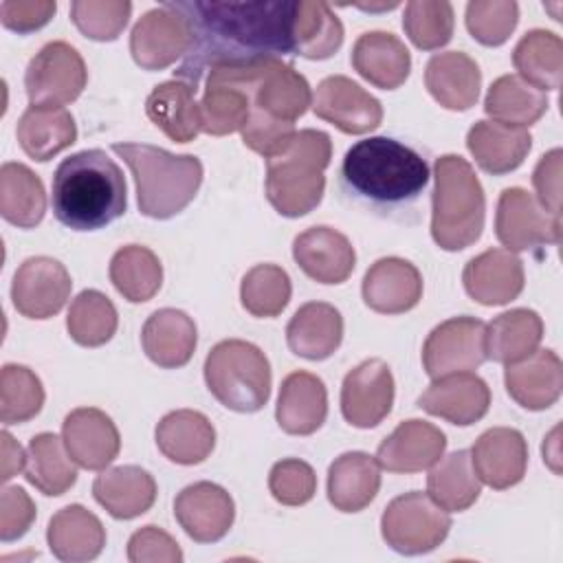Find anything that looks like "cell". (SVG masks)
Listing matches in <instances>:
<instances>
[{"label": "cell", "mask_w": 563, "mask_h": 563, "mask_svg": "<svg viewBox=\"0 0 563 563\" xmlns=\"http://www.w3.org/2000/svg\"><path fill=\"white\" fill-rule=\"evenodd\" d=\"M172 4L191 26V48L174 75L194 90L211 68L282 59L295 53V0H180Z\"/></svg>", "instance_id": "obj_1"}, {"label": "cell", "mask_w": 563, "mask_h": 563, "mask_svg": "<svg viewBox=\"0 0 563 563\" xmlns=\"http://www.w3.org/2000/svg\"><path fill=\"white\" fill-rule=\"evenodd\" d=\"M121 167L103 150H81L53 174V213L75 231H97L125 213Z\"/></svg>", "instance_id": "obj_2"}, {"label": "cell", "mask_w": 563, "mask_h": 563, "mask_svg": "<svg viewBox=\"0 0 563 563\" xmlns=\"http://www.w3.org/2000/svg\"><path fill=\"white\" fill-rule=\"evenodd\" d=\"M112 152L130 167L139 211L147 218H174L200 189L202 163L194 154H172L145 143H114Z\"/></svg>", "instance_id": "obj_3"}, {"label": "cell", "mask_w": 563, "mask_h": 563, "mask_svg": "<svg viewBox=\"0 0 563 563\" xmlns=\"http://www.w3.org/2000/svg\"><path fill=\"white\" fill-rule=\"evenodd\" d=\"M341 174L350 189L376 202L411 200L429 183L427 161L389 136L356 141L343 156Z\"/></svg>", "instance_id": "obj_4"}, {"label": "cell", "mask_w": 563, "mask_h": 563, "mask_svg": "<svg viewBox=\"0 0 563 563\" xmlns=\"http://www.w3.org/2000/svg\"><path fill=\"white\" fill-rule=\"evenodd\" d=\"M332 141L321 130H299L275 156L266 158V198L279 216L299 218L317 209L325 191Z\"/></svg>", "instance_id": "obj_5"}, {"label": "cell", "mask_w": 563, "mask_h": 563, "mask_svg": "<svg viewBox=\"0 0 563 563\" xmlns=\"http://www.w3.org/2000/svg\"><path fill=\"white\" fill-rule=\"evenodd\" d=\"M431 238L444 251H462L475 244L484 229L486 198L468 161L444 154L433 165Z\"/></svg>", "instance_id": "obj_6"}, {"label": "cell", "mask_w": 563, "mask_h": 563, "mask_svg": "<svg viewBox=\"0 0 563 563\" xmlns=\"http://www.w3.org/2000/svg\"><path fill=\"white\" fill-rule=\"evenodd\" d=\"M205 383L213 398L231 411H260L271 398V363L266 354L242 339H227L205 358Z\"/></svg>", "instance_id": "obj_7"}, {"label": "cell", "mask_w": 563, "mask_h": 563, "mask_svg": "<svg viewBox=\"0 0 563 563\" xmlns=\"http://www.w3.org/2000/svg\"><path fill=\"white\" fill-rule=\"evenodd\" d=\"M449 530V512L420 490L394 497L380 517L385 543L407 556L435 550L446 539Z\"/></svg>", "instance_id": "obj_8"}, {"label": "cell", "mask_w": 563, "mask_h": 563, "mask_svg": "<svg viewBox=\"0 0 563 563\" xmlns=\"http://www.w3.org/2000/svg\"><path fill=\"white\" fill-rule=\"evenodd\" d=\"M264 62L211 68L205 75V92L198 103L200 128L211 136L240 132L251 114V95Z\"/></svg>", "instance_id": "obj_9"}, {"label": "cell", "mask_w": 563, "mask_h": 563, "mask_svg": "<svg viewBox=\"0 0 563 563\" xmlns=\"http://www.w3.org/2000/svg\"><path fill=\"white\" fill-rule=\"evenodd\" d=\"M88 70L84 57L68 42L44 44L29 62L24 88L31 106L62 108L73 103L86 88Z\"/></svg>", "instance_id": "obj_10"}, {"label": "cell", "mask_w": 563, "mask_h": 563, "mask_svg": "<svg viewBox=\"0 0 563 563\" xmlns=\"http://www.w3.org/2000/svg\"><path fill=\"white\" fill-rule=\"evenodd\" d=\"M191 48L189 20L165 2L145 11L130 33L132 59L145 70H163Z\"/></svg>", "instance_id": "obj_11"}, {"label": "cell", "mask_w": 563, "mask_h": 563, "mask_svg": "<svg viewBox=\"0 0 563 563\" xmlns=\"http://www.w3.org/2000/svg\"><path fill=\"white\" fill-rule=\"evenodd\" d=\"M486 323L475 317H451L435 325L422 345V365L431 378L477 369L486 361Z\"/></svg>", "instance_id": "obj_12"}, {"label": "cell", "mask_w": 563, "mask_h": 563, "mask_svg": "<svg viewBox=\"0 0 563 563\" xmlns=\"http://www.w3.org/2000/svg\"><path fill=\"white\" fill-rule=\"evenodd\" d=\"M495 235L506 251H530L545 244H559L561 218L550 216L526 189L508 187L497 200Z\"/></svg>", "instance_id": "obj_13"}, {"label": "cell", "mask_w": 563, "mask_h": 563, "mask_svg": "<svg viewBox=\"0 0 563 563\" xmlns=\"http://www.w3.org/2000/svg\"><path fill=\"white\" fill-rule=\"evenodd\" d=\"M70 275L59 260L37 255L24 260L11 282L13 308L29 319L57 314L70 297Z\"/></svg>", "instance_id": "obj_14"}, {"label": "cell", "mask_w": 563, "mask_h": 563, "mask_svg": "<svg viewBox=\"0 0 563 563\" xmlns=\"http://www.w3.org/2000/svg\"><path fill=\"white\" fill-rule=\"evenodd\" d=\"M394 405V376L383 358H367L350 369L341 385V413L358 429L380 424Z\"/></svg>", "instance_id": "obj_15"}, {"label": "cell", "mask_w": 563, "mask_h": 563, "mask_svg": "<svg viewBox=\"0 0 563 563\" xmlns=\"http://www.w3.org/2000/svg\"><path fill=\"white\" fill-rule=\"evenodd\" d=\"M312 110L345 134L372 132L383 121L380 101L345 75L325 77L317 86Z\"/></svg>", "instance_id": "obj_16"}, {"label": "cell", "mask_w": 563, "mask_h": 563, "mask_svg": "<svg viewBox=\"0 0 563 563\" xmlns=\"http://www.w3.org/2000/svg\"><path fill=\"white\" fill-rule=\"evenodd\" d=\"M174 517L187 537L198 543H213L231 530L235 504L222 486L213 482H196L176 495Z\"/></svg>", "instance_id": "obj_17"}, {"label": "cell", "mask_w": 563, "mask_h": 563, "mask_svg": "<svg viewBox=\"0 0 563 563\" xmlns=\"http://www.w3.org/2000/svg\"><path fill=\"white\" fill-rule=\"evenodd\" d=\"M62 440L75 464L86 471L108 468L121 449L117 424L106 411L95 407L73 409L64 418Z\"/></svg>", "instance_id": "obj_18"}, {"label": "cell", "mask_w": 563, "mask_h": 563, "mask_svg": "<svg viewBox=\"0 0 563 563\" xmlns=\"http://www.w3.org/2000/svg\"><path fill=\"white\" fill-rule=\"evenodd\" d=\"M418 407L451 424L468 427L488 413L490 389L477 374L455 372L433 378L418 398Z\"/></svg>", "instance_id": "obj_19"}, {"label": "cell", "mask_w": 563, "mask_h": 563, "mask_svg": "<svg viewBox=\"0 0 563 563\" xmlns=\"http://www.w3.org/2000/svg\"><path fill=\"white\" fill-rule=\"evenodd\" d=\"M468 453L479 482L495 490L519 484L528 468V442L521 431L512 427L484 431Z\"/></svg>", "instance_id": "obj_20"}, {"label": "cell", "mask_w": 563, "mask_h": 563, "mask_svg": "<svg viewBox=\"0 0 563 563\" xmlns=\"http://www.w3.org/2000/svg\"><path fill=\"white\" fill-rule=\"evenodd\" d=\"M312 106V90L306 77L282 59H266L251 95V110L295 123Z\"/></svg>", "instance_id": "obj_21"}, {"label": "cell", "mask_w": 563, "mask_h": 563, "mask_svg": "<svg viewBox=\"0 0 563 563\" xmlns=\"http://www.w3.org/2000/svg\"><path fill=\"white\" fill-rule=\"evenodd\" d=\"M446 449V435L427 420L400 422L376 451V462L389 473H420L431 468Z\"/></svg>", "instance_id": "obj_22"}, {"label": "cell", "mask_w": 563, "mask_h": 563, "mask_svg": "<svg viewBox=\"0 0 563 563\" xmlns=\"http://www.w3.org/2000/svg\"><path fill=\"white\" fill-rule=\"evenodd\" d=\"M297 266L319 284H343L356 264L352 242L332 227H310L292 242Z\"/></svg>", "instance_id": "obj_23"}, {"label": "cell", "mask_w": 563, "mask_h": 563, "mask_svg": "<svg viewBox=\"0 0 563 563\" xmlns=\"http://www.w3.org/2000/svg\"><path fill=\"white\" fill-rule=\"evenodd\" d=\"M464 290L482 306H504L523 290V262L506 249H488L464 266Z\"/></svg>", "instance_id": "obj_24"}, {"label": "cell", "mask_w": 563, "mask_h": 563, "mask_svg": "<svg viewBox=\"0 0 563 563\" xmlns=\"http://www.w3.org/2000/svg\"><path fill=\"white\" fill-rule=\"evenodd\" d=\"M361 292L374 312L400 314L422 299V275L402 257H383L367 268Z\"/></svg>", "instance_id": "obj_25"}, {"label": "cell", "mask_w": 563, "mask_h": 563, "mask_svg": "<svg viewBox=\"0 0 563 563\" xmlns=\"http://www.w3.org/2000/svg\"><path fill=\"white\" fill-rule=\"evenodd\" d=\"M508 396L528 411L552 407L563 389V363L554 350H537L528 358L506 365Z\"/></svg>", "instance_id": "obj_26"}, {"label": "cell", "mask_w": 563, "mask_h": 563, "mask_svg": "<svg viewBox=\"0 0 563 563\" xmlns=\"http://www.w3.org/2000/svg\"><path fill=\"white\" fill-rule=\"evenodd\" d=\"M328 416V391L323 380L310 372H292L282 380L275 418L290 435L314 433Z\"/></svg>", "instance_id": "obj_27"}, {"label": "cell", "mask_w": 563, "mask_h": 563, "mask_svg": "<svg viewBox=\"0 0 563 563\" xmlns=\"http://www.w3.org/2000/svg\"><path fill=\"white\" fill-rule=\"evenodd\" d=\"M198 343L194 319L176 308H161L147 317L141 330L143 352L165 369L183 367L191 361Z\"/></svg>", "instance_id": "obj_28"}, {"label": "cell", "mask_w": 563, "mask_h": 563, "mask_svg": "<svg viewBox=\"0 0 563 563\" xmlns=\"http://www.w3.org/2000/svg\"><path fill=\"white\" fill-rule=\"evenodd\" d=\"M352 66L372 86L394 90L409 77L411 55L394 33L367 31L352 46Z\"/></svg>", "instance_id": "obj_29"}, {"label": "cell", "mask_w": 563, "mask_h": 563, "mask_svg": "<svg viewBox=\"0 0 563 563\" xmlns=\"http://www.w3.org/2000/svg\"><path fill=\"white\" fill-rule=\"evenodd\" d=\"M424 86L442 108L468 110L477 103L482 70L477 62L462 51L438 53L427 62Z\"/></svg>", "instance_id": "obj_30"}, {"label": "cell", "mask_w": 563, "mask_h": 563, "mask_svg": "<svg viewBox=\"0 0 563 563\" xmlns=\"http://www.w3.org/2000/svg\"><path fill=\"white\" fill-rule=\"evenodd\" d=\"M46 541L59 561L84 563L101 554L106 545V528L88 508L70 504L51 517Z\"/></svg>", "instance_id": "obj_31"}, {"label": "cell", "mask_w": 563, "mask_h": 563, "mask_svg": "<svg viewBox=\"0 0 563 563\" xmlns=\"http://www.w3.org/2000/svg\"><path fill=\"white\" fill-rule=\"evenodd\" d=\"M158 451L176 464L191 466L205 462L216 446V429L211 420L194 409H176L156 424Z\"/></svg>", "instance_id": "obj_32"}, {"label": "cell", "mask_w": 563, "mask_h": 563, "mask_svg": "<svg viewBox=\"0 0 563 563\" xmlns=\"http://www.w3.org/2000/svg\"><path fill=\"white\" fill-rule=\"evenodd\" d=\"M343 339V317L325 301L303 303L286 325V341L292 354L308 361H323L336 352Z\"/></svg>", "instance_id": "obj_33"}, {"label": "cell", "mask_w": 563, "mask_h": 563, "mask_svg": "<svg viewBox=\"0 0 563 563\" xmlns=\"http://www.w3.org/2000/svg\"><path fill=\"white\" fill-rule=\"evenodd\" d=\"M92 495L114 519H134L154 506L156 482L141 466H114L97 475Z\"/></svg>", "instance_id": "obj_34"}, {"label": "cell", "mask_w": 563, "mask_h": 563, "mask_svg": "<svg viewBox=\"0 0 563 563\" xmlns=\"http://www.w3.org/2000/svg\"><path fill=\"white\" fill-rule=\"evenodd\" d=\"M466 147L484 172L501 176L523 163L532 147V136L526 128L477 121L466 134Z\"/></svg>", "instance_id": "obj_35"}, {"label": "cell", "mask_w": 563, "mask_h": 563, "mask_svg": "<svg viewBox=\"0 0 563 563\" xmlns=\"http://www.w3.org/2000/svg\"><path fill=\"white\" fill-rule=\"evenodd\" d=\"M380 488V466L363 451L339 455L328 468V499L341 512H358L369 506Z\"/></svg>", "instance_id": "obj_36"}, {"label": "cell", "mask_w": 563, "mask_h": 563, "mask_svg": "<svg viewBox=\"0 0 563 563\" xmlns=\"http://www.w3.org/2000/svg\"><path fill=\"white\" fill-rule=\"evenodd\" d=\"M145 112L174 143H189L202 132L196 90L180 79L154 86L145 99Z\"/></svg>", "instance_id": "obj_37"}, {"label": "cell", "mask_w": 563, "mask_h": 563, "mask_svg": "<svg viewBox=\"0 0 563 563\" xmlns=\"http://www.w3.org/2000/svg\"><path fill=\"white\" fill-rule=\"evenodd\" d=\"M22 152L33 161H51L77 141V125L66 108L29 106L15 128Z\"/></svg>", "instance_id": "obj_38"}, {"label": "cell", "mask_w": 563, "mask_h": 563, "mask_svg": "<svg viewBox=\"0 0 563 563\" xmlns=\"http://www.w3.org/2000/svg\"><path fill=\"white\" fill-rule=\"evenodd\" d=\"M543 339V321L534 310L512 308L497 314L484 334L486 358L495 363H517L539 350Z\"/></svg>", "instance_id": "obj_39"}, {"label": "cell", "mask_w": 563, "mask_h": 563, "mask_svg": "<svg viewBox=\"0 0 563 563\" xmlns=\"http://www.w3.org/2000/svg\"><path fill=\"white\" fill-rule=\"evenodd\" d=\"M343 44V24L328 2L295 0L292 51L306 59H328Z\"/></svg>", "instance_id": "obj_40"}, {"label": "cell", "mask_w": 563, "mask_h": 563, "mask_svg": "<svg viewBox=\"0 0 563 563\" xmlns=\"http://www.w3.org/2000/svg\"><path fill=\"white\" fill-rule=\"evenodd\" d=\"M46 211V191L40 176L22 163L0 167V213L20 229H33Z\"/></svg>", "instance_id": "obj_41"}, {"label": "cell", "mask_w": 563, "mask_h": 563, "mask_svg": "<svg viewBox=\"0 0 563 563\" xmlns=\"http://www.w3.org/2000/svg\"><path fill=\"white\" fill-rule=\"evenodd\" d=\"M548 110L543 90L530 86L519 75L497 77L484 99V112L504 125L528 128L537 123Z\"/></svg>", "instance_id": "obj_42"}, {"label": "cell", "mask_w": 563, "mask_h": 563, "mask_svg": "<svg viewBox=\"0 0 563 563\" xmlns=\"http://www.w3.org/2000/svg\"><path fill=\"white\" fill-rule=\"evenodd\" d=\"M75 460L68 455L64 440L55 433H37L26 449L24 477L48 497L64 495L77 482Z\"/></svg>", "instance_id": "obj_43"}, {"label": "cell", "mask_w": 563, "mask_h": 563, "mask_svg": "<svg viewBox=\"0 0 563 563\" xmlns=\"http://www.w3.org/2000/svg\"><path fill=\"white\" fill-rule=\"evenodd\" d=\"M427 493L446 512L471 508L482 493L479 477L471 464V453L460 449L438 460L427 475Z\"/></svg>", "instance_id": "obj_44"}, {"label": "cell", "mask_w": 563, "mask_h": 563, "mask_svg": "<svg viewBox=\"0 0 563 563\" xmlns=\"http://www.w3.org/2000/svg\"><path fill=\"white\" fill-rule=\"evenodd\" d=\"M519 77L539 90H556L563 79V42L545 29L528 31L512 51Z\"/></svg>", "instance_id": "obj_45"}, {"label": "cell", "mask_w": 563, "mask_h": 563, "mask_svg": "<svg viewBox=\"0 0 563 563\" xmlns=\"http://www.w3.org/2000/svg\"><path fill=\"white\" fill-rule=\"evenodd\" d=\"M110 282L132 303L150 301L163 284V266L154 251L141 244L121 246L110 260Z\"/></svg>", "instance_id": "obj_46"}, {"label": "cell", "mask_w": 563, "mask_h": 563, "mask_svg": "<svg viewBox=\"0 0 563 563\" xmlns=\"http://www.w3.org/2000/svg\"><path fill=\"white\" fill-rule=\"evenodd\" d=\"M119 325L114 303L99 290H81L68 308L66 328L75 343L84 347H99L108 343Z\"/></svg>", "instance_id": "obj_47"}, {"label": "cell", "mask_w": 563, "mask_h": 563, "mask_svg": "<svg viewBox=\"0 0 563 563\" xmlns=\"http://www.w3.org/2000/svg\"><path fill=\"white\" fill-rule=\"evenodd\" d=\"M292 295L288 273L277 264L253 266L240 284V301L253 317H277Z\"/></svg>", "instance_id": "obj_48"}, {"label": "cell", "mask_w": 563, "mask_h": 563, "mask_svg": "<svg viewBox=\"0 0 563 563\" xmlns=\"http://www.w3.org/2000/svg\"><path fill=\"white\" fill-rule=\"evenodd\" d=\"M44 405V387L37 374L24 365L7 363L0 369V420L4 424L29 422Z\"/></svg>", "instance_id": "obj_49"}, {"label": "cell", "mask_w": 563, "mask_h": 563, "mask_svg": "<svg viewBox=\"0 0 563 563\" xmlns=\"http://www.w3.org/2000/svg\"><path fill=\"white\" fill-rule=\"evenodd\" d=\"M453 4L446 0H411L405 4L402 29L420 51H435L453 37Z\"/></svg>", "instance_id": "obj_50"}, {"label": "cell", "mask_w": 563, "mask_h": 563, "mask_svg": "<svg viewBox=\"0 0 563 563\" xmlns=\"http://www.w3.org/2000/svg\"><path fill=\"white\" fill-rule=\"evenodd\" d=\"M132 13L128 0H75L70 4V20L81 35L95 42H112L121 35Z\"/></svg>", "instance_id": "obj_51"}, {"label": "cell", "mask_w": 563, "mask_h": 563, "mask_svg": "<svg viewBox=\"0 0 563 563\" xmlns=\"http://www.w3.org/2000/svg\"><path fill=\"white\" fill-rule=\"evenodd\" d=\"M519 22L515 0H471L466 4V29L484 46L504 44Z\"/></svg>", "instance_id": "obj_52"}, {"label": "cell", "mask_w": 563, "mask_h": 563, "mask_svg": "<svg viewBox=\"0 0 563 563\" xmlns=\"http://www.w3.org/2000/svg\"><path fill=\"white\" fill-rule=\"evenodd\" d=\"M268 490L284 506H303L317 493V475L308 462L286 457L273 464L268 473Z\"/></svg>", "instance_id": "obj_53"}, {"label": "cell", "mask_w": 563, "mask_h": 563, "mask_svg": "<svg viewBox=\"0 0 563 563\" xmlns=\"http://www.w3.org/2000/svg\"><path fill=\"white\" fill-rule=\"evenodd\" d=\"M128 559L132 563H180L183 550L176 539L156 526L136 530L128 541Z\"/></svg>", "instance_id": "obj_54"}, {"label": "cell", "mask_w": 563, "mask_h": 563, "mask_svg": "<svg viewBox=\"0 0 563 563\" xmlns=\"http://www.w3.org/2000/svg\"><path fill=\"white\" fill-rule=\"evenodd\" d=\"M35 521V504L20 486H4L0 495V539L15 541Z\"/></svg>", "instance_id": "obj_55"}, {"label": "cell", "mask_w": 563, "mask_h": 563, "mask_svg": "<svg viewBox=\"0 0 563 563\" xmlns=\"http://www.w3.org/2000/svg\"><path fill=\"white\" fill-rule=\"evenodd\" d=\"M57 4L51 0H4L0 4V22L15 33H33L51 22Z\"/></svg>", "instance_id": "obj_56"}, {"label": "cell", "mask_w": 563, "mask_h": 563, "mask_svg": "<svg viewBox=\"0 0 563 563\" xmlns=\"http://www.w3.org/2000/svg\"><path fill=\"white\" fill-rule=\"evenodd\" d=\"M561 150L554 147L543 154L532 172V185L537 191V202L550 213L561 218Z\"/></svg>", "instance_id": "obj_57"}, {"label": "cell", "mask_w": 563, "mask_h": 563, "mask_svg": "<svg viewBox=\"0 0 563 563\" xmlns=\"http://www.w3.org/2000/svg\"><path fill=\"white\" fill-rule=\"evenodd\" d=\"M26 466V453L9 431H2V482H9Z\"/></svg>", "instance_id": "obj_58"}]
</instances>
